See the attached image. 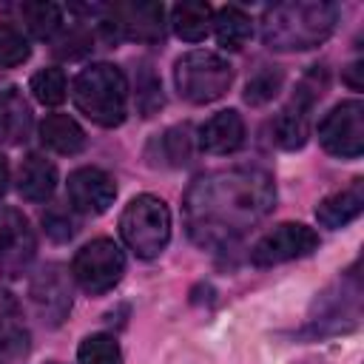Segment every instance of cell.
Here are the masks:
<instances>
[{"instance_id": "6da1fadb", "label": "cell", "mask_w": 364, "mask_h": 364, "mask_svg": "<svg viewBox=\"0 0 364 364\" xmlns=\"http://www.w3.org/2000/svg\"><path fill=\"white\" fill-rule=\"evenodd\" d=\"M276 202L273 176L256 165L210 171L185 193V228L196 245H228L262 222Z\"/></svg>"}, {"instance_id": "7a4b0ae2", "label": "cell", "mask_w": 364, "mask_h": 364, "mask_svg": "<svg viewBox=\"0 0 364 364\" xmlns=\"http://www.w3.org/2000/svg\"><path fill=\"white\" fill-rule=\"evenodd\" d=\"M338 20V9L324 0L279 3L262 17V40L273 51H304L324 43Z\"/></svg>"}, {"instance_id": "3957f363", "label": "cell", "mask_w": 364, "mask_h": 364, "mask_svg": "<svg viewBox=\"0 0 364 364\" xmlns=\"http://www.w3.org/2000/svg\"><path fill=\"white\" fill-rule=\"evenodd\" d=\"M74 105L97 125L114 128L128 114V82L125 74L111 63H94L74 77Z\"/></svg>"}, {"instance_id": "277c9868", "label": "cell", "mask_w": 364, "mask_h": 364, "mask_svg": "<svg viewBox=\"0 0 364 364\" xmlns=\"http://www.w3.org/2000/svg\"><path fill=\"white\" fill-rule=\"evenodd\" d=\"M119 233L125 239V245L142 256V259H154L165 250L168 239H171V210L159 196L142 193L134 196L122 216H119Z\"/></svg>"}, {"instance_id": "5b68a950", "label": "cell", "mask_w": 364, "mask_h": 364, "mask_svg": "<svg viewBox=\"0 0 364 364\" xmlns=\"http://www.w3.org/2000/svg\"><path fill=\"white\" fill-rule=\"evenodd\" d=\"M173 82L179 94L193 105L216 102L233 82V68L213 51H188L173 65Z\"/></svg>"}, {"instance_id": "8992f818", "label": "cell", "mask_w": 364, "mask_h": 364, "mask_svg": "<svg viewBox=\"0 0 364 364\" xmlns=\"http://www.w3.org/2000/svg\"><path fill=\"white\" fill-rule=\"evenodd\" d=\"M71 273L77 279V284L91 293V296H100V293H108L125 273V256L119 250L117 242L111 239H94L88 242L85 247L77 250L74 262H71Z\"/></svg>"}, {"instance_id": "52a82bcc", "label": "cell", "mask_w": 364, "mask_h": 364, "mask_svg": "<svg viewBox=\"0 0 364 364\" xmlns=\"http://www.w3.org/2000/svg\"><path fill=\"white\" fill-rule=\"evenodd\" d=\"M159 3H117L102 11L100 28L108 40H134V43H159L165 37Z\"/></svg>"}, {"instance_id": "ba28073f", "label": "cell", "mask_w": 364, "mask_h": 364, "mask_svg": "<svg viewBox=\"0 0 364 364\" xmlns=\"http://www.w3.org/2000/svg\"><path fill=\"white\" fill-rule=\"evenodd\" d=\"M318 142L327 154L341 159H355L364 154V105L361 100H347L336 105L318 125Z\"/></svg>"}, {"instance_id": "9c48e42d", "label": "cell", "mask_w": 364, "mask_h": 364, "mask_svg": "<svg viewBox=\"0 0 364 364\" xmlns=\"http://www.w3.org/2000/svg\"><path fill=\"white\" fill-rule=\"evenodd\" d=\"M318 247V236L313 228L301 222H282L273 230H267L250 250V262L256 267L282 264L290 259H301Z\"/></svg>"}, {"instance_id": "30bf717a", "label": "cell", "mask_w": 364, "mask_h": 364, "mask_svg": "<svg viewBox=\"0 0 364 364\" xmlns=\"http://www.w3.org/2000/svg\"><path fill=\"white\" fill-rule=\"evenodd\" d=\"M37 253V239L28 219L14 208H0V273L20 276Z\"/></svg>"}, {"instance_id": "8fae6325", "label": "cell", "mask_w": 364, "mask_h": 364, "mask_svg": "<svg viewBox=\"0 0 364 364\" xmlns=\"http://www.w3.org/2000/svg\"><path fill=\"white\" fill-rule=\"evenodd\" d=\"M321 91H324V80L316 82V85H310V80H304L301 88L296 91V97L282 108V114L273 122V136L282 148L296 151L307 142V136H310V108L321 97Z\"/></svg>"}, {"instance_id": "7c38bea8", "label": "cell", "mask_w": 364, "mask_h": 364, "mask_svg": "<svg viewBox=\"0 0 364 364\" xmlns=\"http://www.w3.org/2000/svg\"><path fill=\"white\" fill-rule=\"evenodd\" d=\"M65 188H68L71 208L82 210V213H105L117 196L114 179L102 168H91V165L71 171Z\"/></svg>"}, {"instance_id": "4fadbf2b", "label": "cell", "mask_w": 364, "mask_h": 364, "mask_svg": "<svg viewBox=\"0 0 364 364\" xmlns=\"http://www.w3.org/2000/svg\"><path fill=\"white\" fill-rule=\"evenodd\" d=\"M28 296H31L37 313L43 316V321H48V324H60L71 310V284L60 264H46L31 279Z\"/></svg>"}, {"instance_id": "5bb4252c", "label": "cell", "mask_w": 364, "mask_h": 364, "mask_svg": "<svg viewBox=\"0 0 364 364\" xmlns=\"http://www.w3.org/2000/svg\"><path fill=\"white\" fill-rule=\"evenodd\" d=\"M245 142V122L239 111H219L199 128V145L208 154H233Z\"/></svg>"}, {"instance_id": "9a60e30c", "label": "cell", "mask_w": 364, "mask_h": 364, "mask_svg": "<svg viewBox=\"0 0 364 364\" xmlns=\"http://www.w3.org/2000/svg\"><path fill=\"white\" fill-rule=\"evenodd\" d=\"M26 350H28V333L20 324V304L6 287H0V364H11L23 358Z\"/></svg>"}, {"instance_id": "2e32d148", "label": "cell", "mask_w": 364, "mask_h": 364, "mask_svg": "<svg viewBox=\"0 0 364 364\" xmlns=\"http://www.w3.org/2000/svg\"><path fill=\"white\" fill-rule=\"evenodd\" d=\"M361 208H364V179H353L347 188L318 202L316 219L324 228H344L361 213Z\"/></svg>"}, {"instance_id": "e0dca14e", "label": "cell", "mask_w": 364, "mask_h": 364, "mask_svg": "<svg viewBox=\"0 0 364 364\" xmlns=\"http://www.w3.org/2000/svg\"><path fill=\"white\" fill-rule=\"evenodd\" d=\"M31 125H34V117L26 97L17 88L0 91V142L6 145L26 142L31 134Z\"/></svg>"}, {"instance_id": "ac0fdd59", "label": "cell", "mask_w": 364, "mask_h": 364, "mask_svg": "<svg viewBox=\"0 0 364 364\" xmlns=\"http://www.w3.org/2000/svg\"><path fill=\"white\" fill-rule=\"evenodd\" d=\"M57 188V168L40 156V154H28L17 171V191L23 199L28 202H46Z\"/></svg>"}, {"instance_id": "d6986e66", "label": "cell", "mask_w": 364, "mask_h": 364, "mask_svg": "<svg viewBox=\"0 0 364 364\" xmlns=\"http://www.w3.org/2000/svg\"><path fill=\"white\" fill-rule=\"evenodd\" d=\"M40 139L46 148H51L54 154H80L85 148V131L65 114H48L40 122Z\"/></svg>"}, {"instance_id": "ffe728a7", "label": "cell", "mask_w": 364, "mask_h": 364, "mask_svg": "<svg viewBox=\"0 0 364 364\" xmlns=\"http://www.w3.org/2000/svg\"><path fill=\"white\" fill-rule=\"evenodd\" d=\"M171 26L176 37L188 43H199L208 37L213 26V9L208 3H176L171 9Z\"/></svg>"}, {"instance_id": "44dd1931", "label": "cell", "mask_w": 364, "mask_h": 364, "mask_svg": "<svg viewBox=\"0 0 364 364\" xmlns=\"http://www.w3.org/2000/svg\"><path fill=\"white\" fill-rule=\"evenodd\" d=\"M213 31H216L219 46L236 51V48H242V46L250 40L253 23H250V17H247L242 9L225 6V9H219V11L213 14Z\"/></svg>"}, {"instance_id": "7402d4cb", "label": "cell", "mask_w": 364, "mask_h": 364, "mask_svg": "<svg viewBox=\"0 0 364 364\" xmlns=\"http://www.w3.org/2000/svg\"><path fill=\"white\" fill-rule=\"evenodd\" d=\"M20 17L37 40H51L63 26V11L54 3H23Z\"/></svg>"}, {"instance_id": "603a6c76", "label": "cell", "mask_w": 364, "mask_h": 364, "mask_svg": "<svg viewBox=\"0 0 364 364\" xmlns=\"http://www.w3.org/2000/svg\"><path fill=\"white\" fill-rule=\"evenodd\" d=\"M77 361L80 364H122V353L111 336L94 333V336L82 338V344L77 350Z\"/></svg>"}, {"instance_id": "cb8c5ba5", "label": "cell", "mask_w": 364, "mask_h": 364, "mask_svg": "<svg viewBox=\"0 0 364 364\" xmlns=\"http://www.w3.org/2000/svg\"><path fill=\"white\" fill-rule=\"evenodd\" d=\"M65 74L60 68H43L31 77V94L43 105H60L65 100Z\"/></svg>"}, {"instance_id": "d4e9b609", "label": "cell", "mask_w": 364, "mask_h": 364, "mask_svg": "<svg viewBox=\"0 0 364 364\" xmlns=\"http://www.w3.org/2000/svg\"><path fill=\"white\" fill-rule=\"evenodd\" d=\"M31 54L28 40L14 26H0V68H14Z\"/></svg>"}, {"instance_id": "484cf974", "label": "cell", "mask_w": 364, "mask_h": 364, "mask_svg": "<svg viewBox=\"0 0 364 364\" xmlns=\"http://www.w3.org/2000/svg\"><path fill=\"white\" fill-rule=\"evenodd\" d=\"M279 88H282V71L279 68H262L259 74L250 77V82L245 88V100L250 105H262V102L273 100Z\"/></svg>"}, {"instance_id": "4316f807", "label": "cell", "mask_w": 364, "mask_h": 364, "mask_svg": "<svg viewBox=\"0 0 364 364\" xmlns=\"http://www.w3.org/2000/svg\"><path fill=\"white\" fill-rule=\"evenodd\" d=\"M136 88H139L136 100H139L142 117H151L156 108H162V88H159V80L154 77V71L148 65L142 68V80L136 82Z\"/></svg>"}, {"instance_id": "83f0119b", "label": "cell", "mask_w": 364, "mask_h": 364, "mask_svg": "<svg viewBox=\"0 0 364 364\" xmlns=\"http://www.w3.org/2000/svg\"><path fill=\"white\" fill-rule=\"evenodd\" d=\"M162 148H165V159H171V165H185L191 159V134H188V128H171L162 136Z\"/></svg>"}, {"instance_id": "f1b7e54d", "label": "cell", "mask_w": 364, "mask_h": 364, "mask_svg": "<svg viewBox=\"0 0 364 364\" xmlns=\"http://www.w3.org/2000/svg\"><path fill=\"white\" fill-rule=\"evenodd\" d=\"M43 225H46V233L51 236V239H57V242H65V239H71L74 236V219L65 213V210H48V213H43Z\"/></svg>"}, {"instance_id": "f546056e", "label": "cell", "mask_w": 364, "mask_h": 364, "mask_svg": "<svg viewBox=\"0 0 364 364\" xmlns=\"http://www.w3.org/2000/svg\"><path fill=\"white\" fill-rule=\"evenodd\" d=\"M361 71H364V68H361V63H353V65L347 68V74H344V82H347L350 88H355V91L364 85V82H361V77H358Z\"/></svg>"}, {"instance_id": "4dcf8cb0", "label": "cell", "mask_w": 364, "mask_h": 364, "mask_svg": "<svg viewBox=\"0 0 364 364\" xmlns=\"http://www.w3.org/2000/svg\"><path fill=\"white\" fill-rule=\"evenodd\" d=\"M6 188H9V162H6V156L0 154V196L6 193Z\"/></svg>"}]
</instances>
